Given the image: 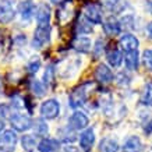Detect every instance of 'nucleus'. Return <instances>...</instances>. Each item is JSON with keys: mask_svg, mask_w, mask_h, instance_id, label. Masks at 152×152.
I'll use <instances>...</instances> for the list:
<instances>
[{"mask_svg": "<svg viewBox=\"0 0 152 152\" xmlns=\"http://www.w3.org/2000/svg\"><path fill=\"white\" fill-rule=\"evenodd\" d=\"M84 15L91 24H102V7L98 3H87Z\"/></svg>", "mask_w": 152, "mask_h": 152, "instance_id": "0eeeda50", "label": "nucleus"}, {"mask_svg": "<svg viewBox=\"0 0 152 152\" xmlns=\"http://www.w3.org/2000/svg\"><path fill=\"white\" fill-rule=\"evenodd\" d=\"M119 45H120V48L127 53V52L138 50L140 42H138V39H137V37L133 35V34H124V35H121V38H120Z\"/></svg>", "mask_w": 152, "mask_h": 152, "instance_id": "9b49d317", "label": "nucleus"}, {"mask_svg": "<svg viewBox=\"0 0 152 152\" xmlns=\"http://www.w3.org/2000/svg\"><path fill=\"white\" fill-rule=\"evenodd\" d=\"M103 50H105V42L102 41V39H98V41L95 42V46H94V56H95V57H99Z\"/></svg>", "mask_w": 152, "mask_h": 152, "instance_id": "7c9ffc66", "label": "nucleus"}, {"mask_svg": "<svg viewBox=\"0 0 152 152\" xmlns=\"http://www.w3.org/2000/svg\"><path fill=\"white\" fill-rule=\"evenodd\" d=\"M41 116L42 119H46V120H53L56 119L60 113V103L59 101L56 99H46L41 105Z\"/></svg>", "mask_w": 152, "mask_h": 152, "instance_id": "423d86ee", "label": "nucleus"}, {"mask_svg": "<svg viewBox=\"0 0 152 152\" xmlns=\"http://www.w3.org/2000/svg\"><path fill=\"white\" fill-rule=\"evenodd\" d=\"M61 152H78V149L74 148V147H66V148H63Z\"/></svg>", "mask_w": 152, "mask_h": 152, "instance_id": "72a5a7b5", "label": "nucleus"}, {"mask_svg": "<svg viewBox=\"0 0 152 152\" xmlns=\"http://www.w3.org/2000/svg\"><path fill=\"white\" fill-rule=\"evenodd\" d=\"M11 107H10L7 103H0V121H3L4 123L6 120L11 117Z\"/></svg>", "mask_w": 152, "mask_h": 152, "instance_id": "cd10ccee", "label": "nucleus"}, {"mask_svg": "<svg viewBox=\"0 0 152 152\" xmlns=\"http://www.w3.org/2000/svg\"><path fill=\"white\" fill-rule=\"evenodd\" d=\"M35 11H37V6L32 0H23L17 6V13L25 25L32 20V17L35 15Z\"/></svg>", "mask_w": 152, "mask_h": 152, "instance_id": "39448f33", "label": "nucleus"}, {"mask_svg": "<svg viewBox=\"0 0 152 152\" xmlns=\"http://www.w3.org/2000/svg\"><path fill=\"white\" fill-rule=\"evenodd\" d=\"M124 63H126L127 70H130V71H134V70L138 69V64H140L138 50L127 52V53H126V56H124Z\"/></svg>", "mask_w": 152, "mask_h": 152, "instance_id": "a211bd4d", "label": "nucleus"}, {"mask_svg": "<svg viewBox=\"0 0 152 152\" xmlns=\"http://www.w3.org/2000/svg\"><path fill=\"white\" fill-rule=\"evenodd\" d=\"M60 148V141L56 138H49L45 137L38 144V151L39 152H56Z\"/></svg>", "mask_w": 152, "mask_h": 152, "instance_id": "4468645a", "label": "nucleus"}, {"mask_svg": "<svg viewBox=\"0 0 152 152\" xmlns=\"http://www.w3.org/2000/svg\"><path fill=\"white\" fill-rule=\"evenodd\" d=\"M95 80L101 84H109L115 80V75H113V71L109 69V66L101 63L95 69Z\"/></svg>", "mask_w": 152, "mask_h": 152, "instance_id": "9d476101", "label": "nucleus"}, {"mask_svg": "<svg viewBox=\"0 0 152 152\" xmlns=\"http://www.w3.org/2000/svg\"><path fill=\"white\" fill-rule=\"evenodd\" d=\"M18 142L17 131L13 129L4 130L0 135V152H14Z\"/></svg>", "mask_w": 152, "mask_h": 152, "instance_id": "7ed1b4c3", "label": "nucleus"}, {"mask_svg": "<svg viewBox=\"0 0 152 152\" xmlns=\"http://www.w3.org/2000/svg\"><path fill=\"white\" fill-rule=\"evenodd\" d=\"M91 46H92V42L87 37H77L73 41V48L80 53H88L91 50Z\"/></svg>", "mask_w": 152, "mask_h": 152, "instance_id": "f3484780", "label": "nucleus"}, {"mask_svg": "<svg viewBox=\"0 0 152 152\" xmlns=\"http://www.w3.org/2000/svg\"><path fill=\"white\" fill-rule=\"evenodd\" d=\"M120 148H119V144L117 141L113 138H103L99 142V152H117Z\"/></svg>", "mask_w": 152, "mask_h": 152, "instance_id": "412c9836", "label": "nucleus"}, {"mask_svg": "<svg viewBox=\"0 0 152 152\" xmlns=\"http://www.w3.org/2000/svg\"><path fill=\"white\" fill-rule=\"evenodd\" d=\"M29 87H31L32 94L37 95V96H43V95L46 94V87H45V84L41 83V81H38V80H32Z\"/></svg>", "mask_w": 152, "mask_h": 152, "instance_id": "393cba45", "label": "nucleus"}, {"mask_svg": "<svg viewBox=\"0 0 152 152\" xmlns=\"http://www.w3.org/2000/svg\"><path fill=\"white\" fill-rule=\"evenodd\" d=\"M103 31H105L107 35L110 37H115V35H119L121 32V24H120L119 20H116L115 17H109L103 23Z\"/></svg>", "mask_w": 152, "mask_h": 152, "instance_id": "2eb2a0df", "label": "nucleus"}, {"mask_svg": "<svg viewBox=\"0 0 152 152\" xmlns=\"http://www.w3.org/2000/svg\"><path fill=\"white\" fill-rule=\"evenodd\" d=\"M141 103L145 106H152V83H148L144 88L141 95Z\"/></svg>", "mask_w": 152, "mask_h": 152, "instance_id": "a878e982", "label": "nucleus"}, {"mask_svg": "<svg viewBox=\"0 0 152 152\" xmlns=\"http://www.w3.org/2000/svg\"><path fill=\"white\" fill-rule=\"evenodd\" d=\"M3 130H4V123H3V121H0V134L3 133Z\"/></svg>", "mask_w": 152, "mask_h": 152, "instance_id": "e433bc0d", "label": "nucleus"}, {"mask_svg": "<svg viewBox=\"0 0 152 152\" xmlns=\"http://www.w3.org/2000/svg\"><path fill=\"white\" fill-rule=\"evenodd\" d=\"M107 7L112 10V11H121L123 10V7H124V4L121 3V1H119V0H112V1H107Z\"/></svg>", "mask_w": 152, "mask_h": 152, "instance_id": "2f4dec72", "label": "nucleus"}, {"mask_svg": "<svg viewBox=\"0 0 152 152\" xmlns=\"http://www.w3.org/2000/svg\"><path fill=\"white\" fill-rule=\"evenodd\" d=\"M106 59H107V63L112 67H120L123 63V55L119 49H110L106 53Z\"/></svg>", "mask_w": 152, "mask_h": 152, "instance_id": "6ab92c4d", "label": "nucleus"}, {"mask_svg": "<svg viewBox=\"0 0 152 152\" xmlns=\"http://www.w3.org/2000/svg\"><path fill=\"white\" fill-rule=\"evenodd\" d=\"M50 41V25H38L32 38V48L41 49Z\"/></svg>", "mask_w": 152, "mask_h": 152, "instance_id": "20e7f679", "label": "nucleus"}, {"mask_svg": "<svg viewBox=\"0 0 152 152\" xmlns=\"http://www.w3.org/2000/svg\"><path fill=\"white\" fill-rule=\"evenodd\" d=\"M49 1H52L53 4H60V3H61L63 0H49Z\"/></svg>", "mask_w": 152, "mask_h": 152, "instance_id": "c9c22d12", "label": "nucleus"}, {"mask_svg": "<svg viewBox=\"0 0 152 152\" xmlns=\"http://www.w3.org/2000/svg\"><path fill=\"white\" fill-rule=\"evenodd\" d=\"M53 80H55V69H53V66H48L46 67V71L43 74V84H45V87H49L53 84Z\"/></svg>", "mask_w": 152, "mask_h": 152, "instance_id": "bb28decb", "label": "nucleus"}, {"mask_svg": "<svg viewBox=\"0 0 152 152\" xmlns=\"http://www.w3.org/2000/svg\"><path fill=\"white\" fill-rule=\"evenodd\" d=\"M15 17V10L10 0H0V23L10 24Z\"/></svg>", "mask_w": 152, "mask_h": 152, "instance_id": "1a4fd4ad", "label": "nucleus"}, {"mask_svg": "<svg viewBox=\"0 0 152 152\" xmlns=\"http://www.w3.org/2000/svg\"><path fill=\"white\" fill-rule=\"evenodd\" d=\"M94 142H95V131H94V129H85L80 134V147L85 152H89Z\"/></svg>", "mask_w": 152, "mask_h": 152, "instance_id": "ddd939ff", "label": "nucleus"}, {"mask_svg": "<svg viewBox=\"0 0 152 152\" xmlns=\"http://www.w3.org/2000/svg\"><path fill=\"white\" fill-rule=\"evenodd\" d=\"M50 7L46 4V3H41V4L37 7V11H35V20H37L38 25H49L50 23Z\"/></svg>", "mask_w": 152, "mask_h": 152, "instance_id": "f8f14e48", "label": "nucleus"}, {"mask_svg": "<svg viewBox=\"0 0 152 152\" xmlns=\"http://www.w3.org/2000/svg\"><path fill=\"white\" fill-rule=\"evenodd\" d=\"M10 124H11L13 130L24 133V131H28L29 129H32L34 120L31 119L28 115H24V113L15 112V113H13L11 117H10Z\"/></svg>", "mask_w": 152, "mask_h": 152, "instance_id": "f03ea898", "label": "nucleus"}, {"mask_svg": "<svg viewBox=\"0 0 152 152\" xmlns=\"http://www.w3.org/2000/svg\"><path fill=\"white\" fill-rule=\"evenodd\" d=\"M89 124V119L84 112L75 110L69 119V126L73 130H85Z\"/></svg>", "mask_w": 152, "mask_h": 152, "instance_id": "6e6552de", "label": "nucleus"}, {"mask_svg": "<svg viewBox=\"0 0 152 152\" xmlns=\"http://www.w3.org/2000/svg\"><path fill=\"white\" fill-rule=\"evenodd\" d=\"M144 131H145L147 134H152V120L145 126V127H144Z\"/></svg>", "mask_w": 152, "mask_h": 152, "instance_id": "473e14b6", "label": "nucleus"}, {"mask_svg": "<svg viewBox=\"0 0 152 152\" xmlns=\"http://www.w3.org/2000/svg\"><path fill=\"white\" fill-rule=\"evenodd\" d=\"M142 61H144L145 69L149 70V71H152V49H147V50H144Z\"/></svg>", "mask_w": 152, "mask_h": 152, "instance_id": "c756f323", "label": "nucleus"}, {"mask_svg": "<svg viewBox=\"0 0 152 152\" xmlns=\"http://www.w3.org/2000/svg\"><path fill=\"white\" fill-rule=\"evenodd\" d=\"M27 69H28V71L31 74H35L38 71V70L41 69V60H39V57H32V59L29 60V63H28V66H27Z\"/></svg>", "mask_w": 152, "mask_h": 152, "instance_id": "c85d7f7f", "label": "nucleus"}, {"mask_svg": "<svg viewBox=\"0 0 152 152\" xmlns=\"http://www.w3.org/2000/svg\"><path fill=\"white\" fill-rule=\"evenodd\" d=\"M147 34H148V37L152 39V23H149L147 25Z\"/></svg>", "mask_w": 152, "mask_h": 152, "instance_id": "f704fd0d", "label": "nucleus"}, {"mask_svg": "<svg viewBox=\"0 0 152 152\" xmlns=\"http://www.w3.org/2000/svg\"><path fill=\"white\" fill-rule=\"evenodd\" d=\"M34 133H35V135H39V137H45L48 133H49V127H48L46 121L43 119H37L35 121H34Z\"/></svg>", "mask_w": 152, "mask_h": 152, "instance_id": "4be33fe9", "label": "nucleus"}, {"mask_svg": "<svg viewBox=\"0 0 152 152\" xmlns=\"http://www.w3.org/2000/svg\"><path fill=\"white\" fill-rule=\"evenodd\" d=\"M123 152H141L142 151V142L137 135H131L123 144Z\"/></svg>", "mask_w": 152, "mask_h": 152, "instance_id": "dca6fc26", "label": "nucleus"}, {"mask_svg": "<svg viewBox=\"0 0 152 152\" xmlns=\"http://www.w3.org/2000/svg\"><path fill=\"white\" fill-rule=\"evenodd\" d=\"M38 141H37V137L32 135V134H25L21 137V147H23L24 151L27 152H34L35 147H38Z\"/></svg>", "mask_w": 152, "mask_h": 152, "instance_id": "aec40b11", "label": "nucleus"}, {"mask_svg": "<svg viewBox=\"0 0 152 152\" xmlns=\"http://www.w3.org/2000/svg\"><path fill=\"white\" fill-rule=\"evenodd\" d=\"M75 130H73L70 126L64 127V129H60L59 130V135H60V140L63 141V142H74L77 137H75V133H74Z\"/></svg>", "mask_w": 152, "mask_h": 152, "instance_id": "5701e85b", "label": "nucleus"}, {"mask_svg": "<svg viewBox=\"0 0 152 152\" xmlns=\"http://www.w3.org/2000/svg\"><path fill=\"white\" fill-rule=\"evenodd\" d=\"M92 87V83H84L78 87H75L70 94L69 98V103L70 107L77 109L80 106H83L85 103V101L88 99V92H89V88Z\"/></svg>", "mask_w": 152, "mask_h": 152, "instance_id": "f257e3e1", "label": "nucleus"}, {"mask_svg": "<svg viewBox=\"0 0 152 152\" xmlns=\"http://www.w3.org/2000/svg\"><path fill=\"white\" fill-rule=\"evenodd\" d=\"M75 28H77V32L81 34V35H85V34H91L94 31V27L92 24L89 23L87 18H80L78 21H77V25H75Z\"/></svg>", "mask_w": 152, "mask_h": 152, "instance_id": "b1692460", "label": "nucleus"}]
</instances>
